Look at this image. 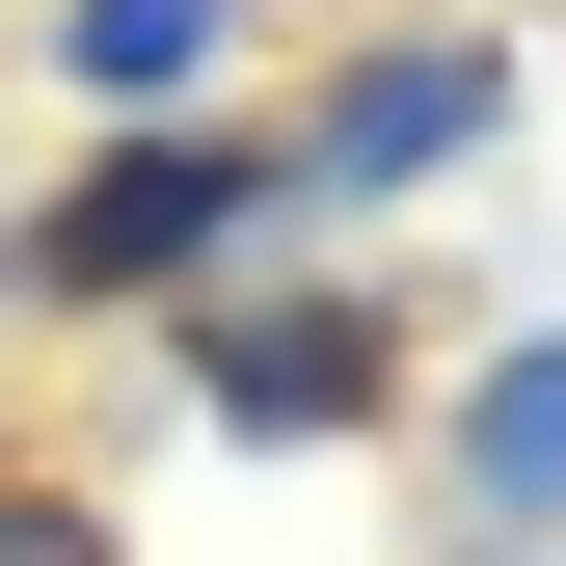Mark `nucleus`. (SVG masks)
Masks as SVG:
<instances>
[{
	"label": "nucleus",
	"instance_id": "nucleus-1",
	"mask_svg": "<svg viewBox=\"0 0 566 566\" xmlns=\"http://www.w3.org/2000/svg\"><path fill=\"white\" fill-rule=\"evenodd\" d=\"M270 189H297L270 135H135V163H82V189H54V243H28V270H54V297H189V270H217Z\"/></svg>",
	"mask_w": 566,
	"mask_h": 566
},
{
	"label": "nucleus",
	"instance_id": "nucleus-2",
	"mask_svg": "<svg viewBox=\"0 0 566 566\" xmlns=\"http://www.w3.org/2000/svg\"><path fill=\"white\" fill-rule=\"evenodd\" d=\"M485 135H513V54H485V28H405V54H350L270 163H297V189H432V163H485Z\"/></svg>",
	"mask_w": 566,
	"mask_h": 566
},
{
	"label": "nucleus",
	"instance_id": "nucleus-3",
	"mask_svg": "<svg viewBox=\"0 0 566 566\" xmlns=\"http://www.w3.org/2000/svg\"><path fill=\"white\" fill-rule=\"evenodd\" d=\"M378 378H405V350L350 297H217V324H189V405H217V432H350Z\"/></svg>",
	"mask_w": 566,
	"mask_h": 566
},
{
	"label": "nucleus",
	"instance_id": "nucleus-4",
	"mask_svg": "<svg viewBox=\"0 0 566 566\" xmlns=\"http://www.w3.org/2000/svg\"><path fill=\"white\" fill-rule=\"evenodd\" d=\"M459 513H485V539H566V324L485 350V405H459Z\"/></svg>",
	"mask_w": 566,
	"mask_h": 566
},
{
	"label": "nucleus",
	"instance_id": "nucleus-5",
	"mask_svg": "<svg viewBox=\"0 0 566 566\" xmlns=\"http://www.w3.org/2000/svg\"><path fill=\"white\" fill-rule=\"evenodd\" d=\"M217 28H243V0H54V82L163 108V82H217Z\"/></svg>",
	"mask_w": 566,
	"mask_h": 566
}]
</instances>
